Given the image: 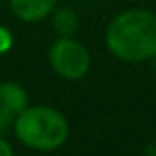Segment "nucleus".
Segmentation results:
<instances>
[{"mask_svg": "<svg viewBox=\"0 0 156 156\" xmlns=\"http://www.w3.org/2000/svg\"><path fill=\"white\" fill-rule=\"evenodd\" d=\"M105 46L125 63L152 59L156 55V14L146 8L121 10L105 30Z\"/></svg>", "mask_w": 156, "mask_h": 156, "instance_id": "f257e3e1", "label": "nucleus"}, {"mask_svg": "<svg viewBox=\"0 0 156 156\" xmlns=\"http://www.w3.org/2000/svg\"><path fill=\"white\" fill-rule=\"evenodd\" d=\"M12 130L24 146L40 152H50L67 142L69 121L55 107L28 105L14 119Z\"/></svg>", "mask_w": 156, "mask_h": 156, "instance_id": "f03ea898", "label": "nucleus"}, {"mask_svg": "<svg viewBox=\"0 0 156 156\" xmlns=\"http://www.w3.org/2000/svg\"><path fill=\"white\" fill-rule=\"evenodd\" d=\"M48 61L61 79L79 81L87 75L89 67H91V53L85 44H81L73 36H69V38L59 36L50 46Z\"/></svg>", "mask_w": 156, "mask_h": 156, "instance_id": "7ed1b4c3", "label": "nucleus"}, {"mask_svg": "<svg viewBox=\"0 0 156 156\" xmlns=\"http://www.w3.org/2000/svg\"><path fill=\"white\" fill-rule=\"evenodd\" d=\"M10 10L18 20L26 24L42 22L53 12L57 0H8Z\"/></svg>", "mask_w": 156, "mask_h": 156, "instance_id": "20e7f679", "label": "nucleus"}, {"mask_svg": "<svg viewBox=\"0 0 156 156\" xmlns=\"http://www.w3.org/2000/svg\"><path fill=\"white\" fill-rule=\"evenodd\" d=\"M28 105H30V97L20 83H14V81H2L0 83V107L6 113H10L16 119Z\"/></svg>", "mask_w": 156, "mask_h": 156, "instance_id": "39448f33", "label": "nucleus"}, {"mask_svg": "<svg viewBox=\"0 0 156 156\" xmlns=\"http://www.w3.org/2000/svg\"><path fill=\"white\" fill-rule=\"evenodd\" d=\"M51 26L55 30L57 36L61 38H69V36H75V32L79 30V18H77V12L73 8H53L51 12Z\"/></svg>", "mask_w": 156, "mask_h": 156, "instance_id": "423d86ee", "label": "nucleus"}, {"mask_svg": "<svg viewBox=\"0 0 156 156\" xmlns=\"http://www.w3.org/2000/svg\"><path fill=\"white\" fill-rule=\"evenodd\" d=\"M14 46V36L6 26H0V55L8 53Z\"/></svg>", "mask_w": 156, "mask_h": 156, "instance_id": "0eeeda50", "label": "nucleus"}, {"mask_svg": "<svg viewBox=\"0 0 156 156\" xmlns=\"http://www.w3.org/2000/svg\"><path fill=\"white\" fill-rule=\"evenodd\" d=\"M12 125H14V117L0 107V134H4L6 130H10Z\"/></svg>", "mask_w": 156, "mask_h": 156, "instance_id": "6e6552de", "label": "nucleus"}, {"mask_svg": "<svg viewBox=\"0 0 156 156\" xmlns=\"http://www.w3.org/2000/svg\"><path fill=\"white\" fill-rule=\"evenodd\" d=\"M12 152H14V148L10 146V142L0 134V156H12Z\"/></svg>", "mask_w": 156, "mask_h": 156, "instance_id": "1a4fd4ad", "label": "nucleus"}, {"mask_svg": "<svg viewBox=\"0 0 156 156\" xmlns=\"http://www.w3.org/2000/svg\"><path fill=\"white\" fill-rule=\"evenodd\" d=\"M144 152H146V154H156V146H146Z\"/></svg>", "mask_w": 156, "mask_h": 156, "instance_id": "9d476101", "label": "nucleus"}, {"mask_svg": "<svg viewBox=\"0 0 156 156\" xmlns=\"http://www.w3.org/2000/svg\"><path fill=\"white\" fill-rule=\"evenodd\" d=\"M152 63H154V73H156V55L152 57Z\"/></svg>", "mask_w": 156, "mask_h": 156, "instance_id": "9b49d317", "label": "nucleus"}]
</instances>
